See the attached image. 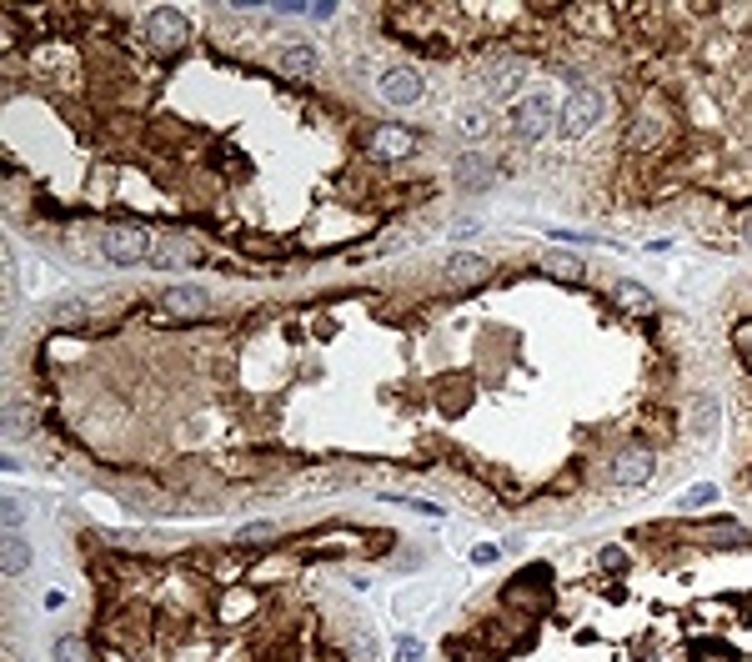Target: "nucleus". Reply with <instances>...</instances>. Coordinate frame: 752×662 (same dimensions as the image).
I'll list each match as a JSON object with an SVG mask.
<instances>
[{
    "label": "nucleus",
    "instance_id": "obj_1",
    "mask_svg": "<svg viewBox=\"0 0 752 662\" xmlns=\"http://www.w3.org/2000/svg\"><path fill=\"white\" fill-rule=\"evenodd\" d=\"M562 121V96H552V86H532L522 91V101L507 111V131L517 146H537L552 136V126Z\"/></svg>",
    "mask_w": 752,
    "mask_h": 662
},
{
    "label": "nucleus",
    "instance_id": "obj_2",
    "mask_svg": "<svg viewBox=\"0 0 752 662\" xmlns=\"http://www.w3.org/2000/svg\"><path fill=\"white\" fill-rule=\"evenodd\" d=\"M141 41L151 46V56L176 61V56L191 46V16L176 11V6H156V11L141 16Z\"/></svg>",
    "mask_w": 752,
    "mask_h": 662
},
{
    "label": "nucleus",
    "instance_id": "obj_3",
    "mask_svg": "<svg viewBox=\"0 0 752 662\" xmlns=\"http://www.w3.org/2000/svg\"><path fill=\"white\" fill-rule=\"evenodd\" d=\"M602 121H607V91H602V86H577L572 96H562L557 136L577 146V141H582V136H592Z\"/></svg>",
    "mask_w": 752,
    "mask_h": 662
},
{
    "label": "nucleus",
    "instance_id": "obj_4",
    "mask_svg": "<svg viewBox=\"0 0 752 662\" xmlns=\"http://www.w3.org/2000/svg\"><path fill=\"white\" fill-rule=\"evenodd\" d=\"M96 251H101V261L131 271V266H151L156 236L141 231V226H101V231H96Z\"/></svg>",
    "mask_w": 752,
    "mask_h": 662
},
{
    "label": "nucleus",
    "instance_id": "obj_5",
    "mask_svg": "<svg viewBox=\"0 0 752 662\" xmlns=\"http://www.w3.org/2000/svg\"><path fill=\"white\" fill-rule=\"evenodd\" d=\"M527 61L522 56H497V61H487L482 71H477V81H482V91L492 96V101H507V106H517L522 101V86H527Z\"/></svg>",
    "mask_w": 752,
    "mask_h": 662
},
{
    "label": "nucleus",
    "instance_id": "obj_6",
    "mask_svg": "<svg viewBox=\"0 0 752 662\" xmlns=\"http://www.w3.org/2000/svg\"><path fill=\"white\" fill-rule=\"evenodd\" d=\"M422 96H427V76L417 66H387L382 76H376V101H387L397 111L422 106Z\"/></svg>",
    "mask_w": 752,
    "mask_h": 662
},
{
    "label": "nucleus",
    "instance_id": "obj_7",
    "mask_svg": "<svg viewBox=\"0 0 752 662\" xmlns=\"http://www.w3.org/2000/svg\"><path fill=\"white\" fill-rule=\"evenodd\" d=\"M211 311V291L196 281H176L156 296V321H196Z\"/></svg>",
    "mask_w": 752,
    "mask_h": 662
},
{
    "label": "nucleus",
    "instance_id": "obj_8",
    "mask_svg": "<svg viewBox=\"0 0 752 662\" xmlns=\"http://www.w3.org/2000/svg\"><path fill=\"white\" fill-rule=\"evenodd\" d=\"M652 472H657V457H652L642 442L617 447V452H612V462H607V482H612V487H622V492L647 487V482H652Z\"/></svg>",
    "mask_w": 752,
    "mask_h": 662
},
{
    "label": "nucleus",
    "instance_id": "obj_9",
    "mask_svg": "<svg viewBox=\"0 0 752 662\" xmlns=\"http://www.w3.org/2000/svg\"><path fill=\"white\" fill-rule=\"evenodd\" d=\"M417 146H422V136L412 126H397V121H382V126L366 131V156H376V161H412Z\"/></svg>",
    "mask_w": 752,
    "mask_h": 662
},
{
    "label": "nucleus",
    "instance_id": "obj_10",
    "mask_svg": "<svg viewBox=\"0 0 752 662\" xmlns=\"http://www.w3.org/2000/svg\"><path fill=\"white\" fill-rule=\"evenodd\" d=\"M276 71L291 76V81H311L321 71V51L311 41H281L276 46Z\"/></svg>",
    "mask_w": 752,
    "mask_h": 662
},
{
    "label": "nucleus",
    "instance_id": "obj_11",
    "mask_svg": "<svg viewBox=\"0 0 752 662\" xmlns=\"http://www.w3.org/2000/svg\"><path fill=\"white\" fill-rule=\"evenodd\" d=\"M487 276H492V261L482 251H452L442 261V281L447 286H482Z\"/></svg>",
    "mask_w": 752,
    "mask_h": 662
},
{
    "label": "nucleus",
    "instance_id": "obj_12",
    "mask_svg": "<svg viewBox=\"0 0 752 662\" xmlns=\"http://www.w3.org/2000/svg\"><path fill=\"white\" fill-rule=\"evenodd\" d=\"M432 602H437V587H432V582H407L402 592H392V617H397V622H412V617L432 612Z\"/></svg>",
    "mask_w": 752,
    "mask_h": 662
},
{
    "label": "nucleus",
    "instance_id": "obj_13",
    "mask_svg": "<svg viewBox=\"0 0 752 662\" xmlns=\"http://www.w3.org/2000/svg\"><path fill=\"white\" fill-rule=\"evenodd\" d=\"M151 266H161V271H166V266H201V246H196L191 236H161Z\"/></svg>",
    "mask_w": 752,
    "mask_h": 662
},
{
    "label": "nucleus",
    "instance_id": "obj_14",
    "mask_svg": "<svg viewBox=\"0 0 752 662\" xmlns=\"http://www.w3.org/2000/svg\"><path fill=\"white\" fill-rule=\"evenodd\" d=\"M457 131H462V141L482 146V141L492 136V111H487L482 101H462V106H457Z\"/></svg>",
    "mask_w": 752,
    "mask_h": 662
},
{
    "label": "nucleus",
    "instance_id": "obj_15",
    "mask_svg": "<svg viewBox=\"0 0 752 662\" xmlns=\"http://www.w3.org/2000/svg\"><path fill=\"white\" fill-rule=\"evenodd\" d=\"M542 271H547L552 281H562V286H582V281H587V261H582L577 251H552V256L542 261Z\"/></svg>",
    "mask_w": 752,
    "mask_h": 662
},
{
    "label": "nucleus",
    "instance_id": "obj_16",
    "mask_svg": "<svg viewBox=\"0 0 752 662\" xmlns=\"http://www.w3.org/2000/svg\"><path fill=\"white\" fill-rule=\"evenodd\" d=\"M612 301H617L627 316H652V311H657V296H652L642 281H617V286H612Z\"/></svg>",
    "mask_w": 752,
    "mask_h": 662
},
{
    "label": "nucleus",
    "instance_id": "obj_17",
    "mask_svg": "<svg viewBox=\"0 0 752 662\" xmlns=\"http://www.w3.org/2000/svg\"><path fill=\"white\" fill-rule=\"evenodd\" d=\"M457 181H462V186H487V181H492V161H487L482 151L457 156Z\"/></svg>",
    "mask_w": 752,
    "mask_h": 662
},
{
    "label": "nucleus",
    "instance_id": "obj_18",
    "mask_svg": "<svg viewBox=\"0 0 752 662\" xmlns=\"http://www.w3.org/2000/svg\"><path fill=\"white\" fill-rule=\"evenodd\" d=\"M687 657H692V662H742L722 637H697V642H687Z\"/></svg>",
    "mask_w": 752,
    "mask_h": 662
},
{
    "label": "nucleus",
    "instance_id": "obj_19",
    "mask_svg": "<svg viewBox=\"0 0 752 662\" xmlns=\"http://www.w3.org/2000/svg\"><path fill=\"white\" fill-rule=\"evenodd\" d=\"M31 572V542L26 532H6V577H21Z\"/></svg>",
    "mask_w": 752,
    "mask_h": 662
},
{
    "label": "nucleus",
    "instance_id": "obj_20",
    "mask_svg": "<svg viewBox=\"0 0 752 662\" xmlns=\"http://www.w3.org/2000/svg\"><path fill=\"white\" fill-rule=\"evenodd\" d=\"M747 542H752V532L742 522H712L707 527V547H747Z\"/></svg>",
    "mask_w": 752,
    "mask_h": 662
},
{
    "label": "nucleus",
    "instance_id": "obj_21",
    "mask_svg": "<svg viewBox=\"0 0 752 662\" xmlns=\"http://www.w3.org/2000/svg\"><path fill=\"white\" fill-rule=\"evenodd\" d=\"M662 141V121H652V116H637L632 126H627V146H637V151H652Z\"/></svg>",
    "mask_w": 752,
    "mask_h": 662
},
{
    "label": "nucleus",
    "instance_id": "obj_22",
    "mask_svg": "<svg viewBox=\"0 0 752 662\" xmlns=\"http://www.w3.org/2000/svg\"><path fill=\"white\" fill-rule=\"evenodd\" d=\"M51 657H56V662H91V647H86L76 632H61V637L51 642Z\"/></svg>",
    "mask_w": 752,
    "mask_h": 662
},
{
    "label": "nucleus",
    "instance_id": "obj_23",
    "mask_svg": "<svg viewBox=\"0 0 752 662\" xmlns=\"http://www.w3.org/2000/svg\"><path fill=\"white\" fill-rule=\"evenodd\" d=\"M717 497H722V492H717L712 482H697V487H687V492L677 497V507H682V512H702V507H712Z\"/></svg>",
    "mask_w": 752,
    "mask_h": 662
},
{
    "label": "nucleus",
    "instance_id": "obj_24",
    "mask_svg": "<svg viewBox=\"0 0 752 662\" xmlns=\"http://www.w3.org/2000/svg\"><path fill=\"white\" fill-rule=\"evenodd\" d=\"M276 537H281V527H276L271 517H266V522H251V527H241V532H236V542H241V547H266V542H276Z\"/></svg>",
    "mask_w": 752,
    "mask_h": 662
},
{
    "label": "nucleus",
    "instance_id": "obj_25",
    "mask_svg": "<svg viewBox=\"0 0 752 662\" xmlns=\"http://www.w3.org/2000/svg\"><path fill=\"white\" fill-rule=\"evenodd\" d=\"M86 311H91L86 296H61V301H56V326H81Z\"/></svg>",
    "mask_w": 752,
    "mask_h": 662
},
{
    "label": "nucleus",
    "instance_id": "obj_26",
    "mask_svg": "<svg viewBox=\"0 0 752 662\" xmlns=\"http://www.w3.org/2000/svg\"><path fill=\"white\" fill-rule=\"evenodd\" d=\"M712 427H717V402H712V397H697V407H692V432L707 437Z\"/></svg>",
    "mask_w": 752,
    "mask_h": 662
},
{
    "label": "nucleus",
    "instance_id": "obj_27",
    "mask_svg": "<svg viewBox=\"0 0 752 662\" xmlns=\"http://www.w3.org/2000/svg\"><path fill=\"white\" fill-rule=\"evenodd\" d=\"M351 652H356V662H376V637H371V627H351Z\"/></svg>",
    "mask_w": 752,
    "mask_h": 662
},
{
    "label": "nucleus",
    "instance_id": "obj_28",
    "mask_svg": "<svg viewBox=\"0 0 752 662\" xmlns=\"http://www.w3.org/2000/svg\"><path fill=\"white\" fill-rule=\"evenodd\" d=\"M502 552H507L502 542H477V547H472V567H492Z\"/></svg>",
    "mask_w": 752,
    "mask_h": 662
},
{
    "label": "nucleus",
    "instance_id": "obj_29",
    "mask_svg": "<svg viewBox=\"0 0 752 662\" xmlns=\"http://www.w3.org/2000/svg\"><path fill=\"white\" fill-rule=\"evenodd\" d=\"M627 562H632V557H627L622 547H602V552H597V567H602V572H622Z\"/></svg>",
    "mask_w": 752,
    "mask_h": 662
},
{
    "label": "nucleus",
    "instance_id": "obj_30",
    "mask_svg": "<svg viewBox=\"0 0 752 662\" xmlns=\"http://www.w3.org/2000/svg\"><path fill=\"white\" fill-rule=\"evenodd\" d=\"M21 527H26V502L6 497V532H21Z\"/></svg>",
    "mask_w": 752,
    "mask_h": 662
},
{
    "label": "nucleus",
    "instance_id": "obj_31",
    "mask_svg": "<svg viewBox=\"0 0 752 662\" xmlns=\"http://www.w3.org/2000/svg\"><path fill=\"white\" fill-rule=\"evenodd\" d=\"M336 11H341L336 0H316V6H306V16H311V21H331Z\"/></svg>",
    "mask_w": 752,
    "mask_h": 662
},
{
    "label": "nucleus",
    "instance_id": "obj_32",
    "mask_svg": "<svg viewBox=\"0 0 752 662\" xmlns=\"http://www.w3.org/2000/svg\"><path fill=\"white\" fill-rule=\"evenodd\" d=\"M397 662H422V642L402 637V652H397Z\"/></svg>",
    "mask_w": 752,
    "mask_h": 662
},
{
    "label": "nucleus",
    "instance_id": "obj_33",
    "mask_svg": "<svg viewBox=\"0 0 752 662\" xmlns=\"http://www.w3.org/2000/svg\"><path fill=\"white\" fill-rule=\"evenodd\" d=\"M477 231H482V221H457V226H452L457 241H467V236H477Z\"/></svg>",
    "mask_w": 752,
    "mask_h": 662
},
{
    "label": "nucleus",
    "instance_id": "obj_34",
    "mask_svg": "<svg viewBox=\"0 0 752 662\" xmlns=\"http://www.w3.org/2000/svg\"><path fill=\"white\" fill-rule=\"evenodd\" d=\"M742 241L752 246V216H742Z\"/></svg>",
    "mask_w": 752,
    "mask_h": 662
},
{
    "label": "nucleus",
    "instance_id": "obj_35",
    "mask_svg": "<svg viewBox=\"0 0 752 662\" xmlns=\"http://www.w3.org/2000/svg\"><path fill=\"white\" fill-rule=\"evenodd\" d=\"M11 662H16V657H11Z\"/></svg>",
    "mask_w": 752,
    "mask_h": 662
}]
</instances>
